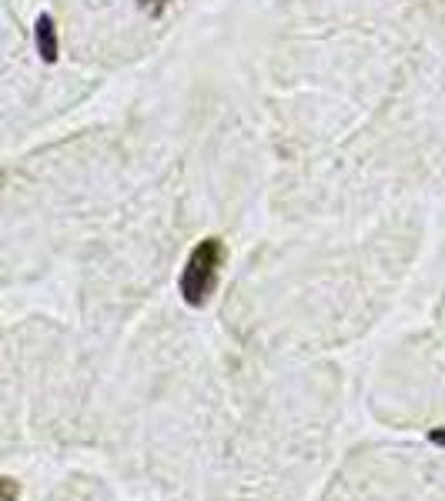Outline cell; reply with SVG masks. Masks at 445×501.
Listing matches in <instances>:
<instances>
[{"mask_svg": "<svg viewBox=\"0 0 445 501\" xmlns=\"http://www.w3.org/2000/svg\"><path fill=\"white\" fill-rule=\"evenodd\" d=\"M168 4H171V0H138V7L144 13H151V17H161L164 13V7H168Z\"/></svg>", "mask_w": 445, "mask_h": 501, "instance_id": "obj_3", "label": "cell"}, {"mask_svg": "<svg viewBox=\"0 0 445 501\" xmlns=\"http://www.w3.org/2000/svg\"><path fill=\"white\" fill-rule=\"evenodd\" d=\"M34 47L44 64H58L60 58V40H58V23L50 13H41L34 21Z\"/></svg>", "mask_w": 445, "mask_h": 501, "instance_id": "obj_2", "label": "cell"}, {"mask_svg": "<svg viewBox=\"0 0 445 501\" xmlns=\"http://www.w3.org/2000/svg\"><path fill=\"white\" fill-rule=\"evenodd\" d=\"M21 488H17V481L11 479H0V501H17Z\"/></svg>", "mask_w": 445, "mask_h": 501, "instance_id": "obj_4", "label": "cell"}, {"mask_svg": "<svg viewBox=\"0 0 445 501\" xmlns=\"http://www.w3.org/2000/svg\"><path fill=\"white\" fill-rule=\"evenodd\" d=\"M224 264V241L222 237H204L191 247L185 268H181V281H177V291L181 301L187 308H204L208 298L218 288V274Z\"/></svg>", "mask_w": 445, "mask_h": 501, "instance_id": "obj_1", "label": "cell"}]
</instances>
